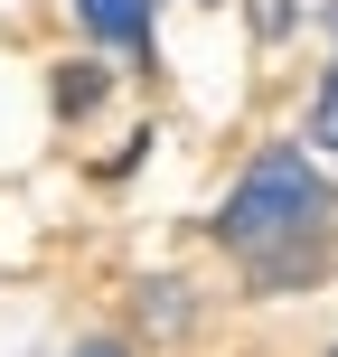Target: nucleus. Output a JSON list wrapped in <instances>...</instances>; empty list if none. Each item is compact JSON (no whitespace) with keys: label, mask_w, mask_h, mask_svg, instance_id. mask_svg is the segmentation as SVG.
<instances>
[{"label":"nucleus","mask_w":338,"mask_h":357,"mask_svg":"<svg viewBox=\"0 0 338 357\" xmlns=\"http://www.w3.org/2000/svg\"><path fill=\"white\" fill-rule=\"evenodd\" d=\"M301 235H329V178H320V160H310L301 142H272V151H254L245 178L226 188L216 245L272 254V245H301Z\"/></svg>","instance_id":"obj_1"},{"label":"nucleus","mask_w":338,"mask_h":357,"mask_svg":"<svg viewBox=\"0 0 338 357\" xmlns=\"http://www.w3.org/2000/svg\"><path fill=\"white\" fill-rule=\"evenodd\" d=\"M151 10H160V0H75V29H85L94 47L151 66Z\"/></svg>","instance_id":"obj_2"},{"label":"nucleus","mask_w":338,"mask_h":357,"mask_svg":"<svg viewBox=\"0 0 338 357\" xmlns=\"http://www.w3.org/2000/svg\"><path fill=\"white\" fill-rule=\"evenodd\" d=\"M310 142H320L329 160H338V66L320 75V104H310Z\"/></svg>","instance_id":"obj_3"},{"label":"nucleus","mask_w":338,"mask_h":357,"mask_svg":"<svg viewBox=\"0 0 338 357\" xmlns=\"http://www.w3.org/2000/svg\"><path fill=\"white\" fill-rule=\"evenodd\" d=\"M94 94H104V75H94V66H66V75H56V113H85Z\"/></svg>","instance_id":"obj_4"},{"label":"nucleus","mask_w":338,"mask_h":357,"mask_svg":"<svg viewBox=\"0 0 338 357\" xmlns=\"http://www.w3.org/2000/svg\"><path fill=\"white\" fill-rule=\"evenodd\" d=\"M75 357H132L123 339H85V348H75Z\"/></svg>","instance_id":"obj_5"},{"label":"nucleus","mask_w":338,"mask_h":357,"mask_svg":"<svg viewBox=\"0 0 338 357\" xmlns=\"http://www.w3.org/2000/svg\"><path fill=\"white\" fill-rule=\"evenodd\" d=\"M329 357H338V348H329Z\"/></svg>","instance_id":"obj_6"}]
</instances>
